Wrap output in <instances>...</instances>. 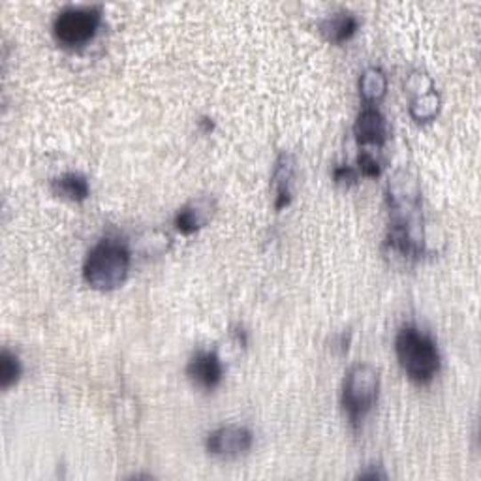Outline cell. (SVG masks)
I'll use <instances>...</instances> for the list:
<instances>
[{
    "label": "cell",
    "instance_id": "obj_19",
    "mask_svg": "<svg viewBox=\"0 0 481 481\" xmlns=\"http://www.w3.org/2000/svg\"><path fill=\"white\" fill-rule=\"evenodd\" d=\"M357 477H361V479H386L388 474L384 472V467H380V464H371L369 470L359 472Z\"/></svg>",
    "mask_w": 481,
    "mask_h": 481
},
{
    "label": "cell",
    "instance_id": "obj_7",
    "mask_svg": "<svg viewBox=\"0 0 481 481\" xmlns=\"http://www.w3.org/2000/svg\"><path fill=\"white\" fill-rule=\"evenodd\" d=\"M217 211V202L211 196L196 197V200L182 205L175 214V228L182 236H192L197 229H202Z\"/></svg>",
    "mask_w": 481,
    "mask_h": 481
},
{
    "label": "cell",
    "instance_id": "obj_6",
    "mask_svg": "<svg viewBox=\"0 0 481 481\" xmlns=\"http://www.w3.org/2000/svg\"><path fill=\"white\" fill-rule=\"evenodd\" d=\"M254 435L243 425H222L214 429L205 438V450L219 459H237L251 452Z\"/></svg>",
    "mask_w": 481,
    "mask_h": 481
},
{
    "label": "cell",
    "instance_id": "obj_13",
    "mask_svg": "<svg viewBox=\"0 0 481 481\" xmlns=\"http://www.w3.org/2000/svg\"><path fill=\"white\" fill-rule=\"evenodd\" d=\"M388 92V77L380 68H367L359 77V96L365 106H374L384 100Z\"/></svg>",
    "mask_w": 481,
    "mask_h": 481
},
{
    "label": "cell",
    "instance_id": "obj_3",
    "mask_svg": "<svg viewBox=\"0 0 481 481\" xmlns=\"http://www.w3.org/2000/svg\"><path fill=\"white\" fill-rule=\"evenodd\" d=\"M397 359L406 376L420 386L433 381L440 371V352L437 342L413 325L403 327L395 339Z\"/></svg>",
    "mask_w": 481,
    "mask_h": 481
},
{
    "label": "cell",
    "instance_id": "obj_18",
    "mask_svg": "<svg viewBox=\"0 0 481 481\" xmlns=\"http://www.w3.org/2000/svg\"><path fill=\"white\" fill-rule=\"evenodd\" d=\"M333 179H335L337 185L350 187L357 182L359 172H357V168H354V165H339V168H335V172H333Z\"/></svg>",
    "mask_w": 481,
    "mask_h": 481
},
{
    "label": "cell",
    "instance_id": "obj_1",
    "mask_svg": "<svg viewBox=\"0 0 481 481\" xmlns=\"http://www.w3.org/2000/svg\"><path fill=\"white\" fill-rule=\"evenodd\" d=\"M389 229L386 248L405 261H416L423 254V214L421 188L410 172H395L388 180Z\"/></svg>",
    "mask_w": 481,
    "mask_h": 481
},
{
    "label": "cell",
    "instance_id": "obj_4",
    "mask_svg": "<svg viewBox=\"0 0 481 481\" xmlns=\"http://www.w3.org/2000/svg\"><path fill=\"white\" fill-rule=\"evenodd\" d=\"M380 374L369 363H356L346 373L342 384V408L348 413V420L357 427L365 416L373 410L378 401Z\"/></svg>",
    "mask_w": 481,
    "mask_h": 481
},
{
    "label": "cell",
    "instance_id": "obj_8",
    "mask_svg": "<svg viewBox=\"0 0 481 481\" xmlns=\"http://www.w3.org/2000/svg\"><path fill=\"white\" fill-rule=\"evenodd\" d=\"M187 374L197 388L214 389L224 376V363L217 352H197L187 365Z\"/></svg>",
    "mask_w": 481,
    "mask_h": 481
},
{
    "label": "cell",
    "instance_id": "obj_10",
    "mask_svg": "<svg viewBox=\"0 0 481 481\" xmlns=\"http://www.w3.org/2000/svg\"><path fill=\"white\" fill-rule=\"evenodd\" d=\"M295 175V160L292 155L282 153L275 164L273 172V190H275V209L280 211L292 202V180Z\"/></svg>",
    "mask_w": 481,
    "mask_h": 481
},
{
    "label": "cell",
    "instance_id": "obj_12",
    "mask_svg": "<svg viewBox=\"0 0 481 481\" xmlns=\"http://www.w3.org/2000/svg\"><path fill=\"white\" fill-rule=\"evenodd\" d=\"M52 190L55 196L68 202H85L91 194L89 180L81 173H64L55 177L52 180Z\"/></svg>",
    "mask_w": 481,
    "mask_h": 481
},
{
    "label": "cell",
    "instance_id": "obj_11",
    "mask_svg": "<svg viewBox=\"0 0 481 481\" xmlns=\"http://www.w3.org/2000/svg\"><path fill=\"white\" fill-rule=\"evenodd\" d=\"M359 27V21L350 12H335L320 23L322 36L331 44H344L350 40Z\"/></svg>",
    "mask_w": 481,
    "mask_h": 481
},
{
    "label": "cell",
    "instance_id": "obj_15",
    "mask_svg": "<svg viewBox=\"0 0 481 481\" xmlns=\"http://www.w3.org/2000/svg\"><path fill=\"white\" fill-rule=\"evenodd\" d=\"M21 373H23V367H21L20 357L13 352H10L8 348H4L3 356H0V386H3V389L12 388L15 381L20 380Z\"/></svg>",
    "mask_w": 481,
    "mask_h": 481
},
{
    "label": "cell",
    "instance_id": "obj_14",
    "mask_svg": "<svg viewBox=\"0 0 481 481\" xmlns=\"http://www.w3.org/2000/svg\"><path fill=\"white\" fill-rule=\"evenodd\" d=\"M440 94L433 89L429 92H423L420 96H413L412 102H410V115L413 121L418 123H427V121H433L438 111H440Z\"/></svg>",
    "mask_w": 481,
    "mask_h": 481
},
{
    "label": "cell",
    "instance_id": "obj_2",
    "mask_svg": "<svg viewBox=\"0 0 481 481\" xmlns=\"http://www.w3.org/2000/svg\"><path fill=\"white\" fill-rule=\"evenodd\" d=\"M132 256L128 246L119 239L98 241L83 263V278L92 290L109 292L124 285Z\"/></svg>",
    "mask_w": 481,
    "mask_h": 481
},
{
    "label": "cell",
    "instance_id": "obj_5",
    "mask_svg": "<svg viewBox=\"0 0 481 481\" xmlns=\"http://www.w3.org/2000/svg\"><path fill=\"white\" fill-rule=\"evenodd\" d=\"M102 23L100 8H66L62 10L53 23V35L59 44L66 47H81L89 44Z\"/></svg>",
    "mask_w": 481,
    "mask_h": 481
},
{
    "label": "cell",
    "instance_id": "obj_17",
    "mask_svg": "<svg viewBox=\"0 0 481 481\" xmlns=\"http://www.w3.org/2000/svg\"><path fill=\"white\" fill-rule=\"evenodd\" d=\"M405 87L408 92H416V96H420L423 92L433 91V81H430V77H427L425 74H412Z\"/></svg>",
    "mask_w": 481,
    "mask_h": 481
},
{
    "label": "cell",
    "instance_id": "obj_16",
    "mask_svg": "<svg viewBox=\"0 0 481 481\" xmlns=\"http://www.w3.org/2000/svg\"><path fill=\"white\" fill-rule=\"evenodd\" d=\"M357 172L365 177H378L381 172V165L378 162V158L371 153V151H361L357 155Z\"/></svg>",
    "mask_w": 481,
    "mask_h": 481
},
{
    "label": "cell",
    "instance_id": "obj_9",
    "mask_svg": "<svg viewBox=\"0 0 481 481\" xmlns=\"http://www.w3.org/2000/svg\"><path fill=\"white\" fill-rule=\"evenodd\" d=\"M354 134L359 145L381 147L388 140L386 117L374 106H365L354 124Z\"/></svg>",
    "mask_w": 481,
    "mask_h": 481
}]
</instances>
